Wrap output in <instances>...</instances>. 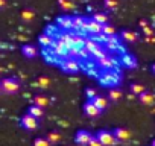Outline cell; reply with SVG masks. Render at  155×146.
<instances>
[{"label": "cell", "mask_w": 155, "mask_h": 146, "mask_svg": "<svg viewBox=\"0 0 155 146\" xmlns=\"http://www.w3.org/2000/svg\"><path fill=\"white\" fill-rule=\"evenodd\" d=\"M0 91H2V90H0Z\"/></svg>", "instance_id": "obj_42"}, {"label": "cell", "mask_w": 155, "mask_h": 146, "mask_svg": "<svg viewBox=\"0 0 155 146\" xmlns=\"http://www.w3.org/2000/svg\"><path fill=\"white\" fill-rule=\"evenodd\" d=\"M97 47H101V44H99V43H97V41H96L94 38H85V44H84V49H85V50H87V52H88L90 55H91V53H93V52H94V50H96Z\"/></svg>", "instance_id": "obj_15"}, {"label": "cell", "mask_w": 155, "mask_h": 146, "mask_svg": "<svg viewBox=\"0 0 155 146\" xmlns=\"http://www.w3.org/2000/svg\"><path fill=\"white\" fill-rule=\"evenodd\" d=\"M0 82H2V79H0Z\"/></svg>", "instance_id": "obj_41"}, {"label": "cell", "mask_w": 155, "mask_h": 146, "mask_svg": "<svg viewBox=\"0 0 155 146\" xmlns=\"http://www.w3.org/2000/svg\"><path fill=\"white\" fill-rule=\"evenodd\" d=\"M104 5H105V8H108V9H116L119 3H117V0H105Z\"/></svg>", "instance_id": "obj_33"}, {"label": "cell", "mask_w": 155, "mask_h": 146, "mask_svg": "<svg viewBox=\"0 0 155 146\" xmlns=\"http://www.w3.org/2000/svg\"><path fill=\"white\" fill-rule=\"evenodd\" d=\"M108 98H110V101H119L120 98H122V90L120 88H117V87H113V88H110V91H108Z\"/></svg>", "instance_id": "obj_20"}, {"label": "cell", "mask_w": 155, "mask_h": 146, "mask_svg": "<svg viewBox=\"0 0 155 146\" xmlns=\"http://www.w3.org/2000/svg\"><path fill=\"white\" fill-rule=\"evenodd\" d=\"M91 56H93V58L97 61V59H101V58L108 56V50H107L105 47H102V46H101V47H97V49H96V50L91 53Z\"/></svg>", "instance_id": "obj_22"}, {"label": "cell", "mask_w": 155, "mask_h": 146, "mask_svg": "<svg viewBox=\"0 0 155 146\" xmlns=\"http://www.w3.org/2000/svg\"><path fill=\"white\" fill-rule=\"evenodd\" d=\"M38 85L43 87V88H47V87L50 85V79L46 78V76H40V78H38Z\"/></svg>", "instance_id": "obj_32"}, {"label": "cell", "mask_w": 155, "mask_h": 146, "mask_svg": "<svg viewBox=\"0 0 155 146\" xmlns=\"http://www.w3.org/2000/svg\"><path fill=\"white\" fill-rule=\"evenodd\" d=\"M21 53H23L26 58H35V56L38 55V50H37L35 46H32V44H25V46L21 47Z\"/></svg>", "instance_id": "obj_14"}, {"label": "cell", "mask_w": 155, "mask_h": 146, "mask_svg": "<svg viewBox=\"0 0 155 146\" xmlns=\"http://www.w3.org/2000/svg\"><path fill=\"white\" fill-rule=\"evenodd\" d=\"M131 91H132V95H141V93H144L146 91V88H144V85H141V84H132L131 85Z\"/></svg>", "instance_id": "obj_29"}, {"label": "cell", "mask_w": 155, "mask_h": 146, "mask_svg": "<svg viewBox=\"0 0 155 146\" xmlns=\"http://www.w3.org/2000/svg\"><path fill=\"white\" fill-rule=\"evenodd\" d=\"M122 62H123L126 67H129V68H135V67H137V59H135L134 56H131V55H125L123 59H122Z\"/></svg>", "instance_id": "obj_23"}, {"label": "cell", "mask_w": 155, "mask_h": 146, "mask_svg": "<svg viewBox=\"0 0 155 146\" xmlns=\"http://www.w3.org/2000/svg\"><path fill=\"white\" fill-rule=\"evenodd\" d=\"M104 41H105V49L108 52H119L122 49L120 44H119V38L116 35L114 37H105Z\"/></svg>", "instance_id": "obj_6"}, {"label": "cell", "mask_w": 155, "mask_h": 146, "mask_svg": "<svg viewBox=\"0 0 155 146\" xmlns=\"http://www.w3.org/2000/svg\"><path fill=\"white\" fill-rule=\"evenodd\" d=\"M114 135H116V138L119 140V141H126V140H129L131 138V131H128V129H125V128H116L114 131Z\"/></svg>", "instance_id": "obj_10"}, {"label": "cell", "mask_w": 155, "mask_h": 146, "mask_svg": "<svg viewBox=\"0 0 155 146\" xmlns=\"http://www.w3.org/2000/svg\"><path fill=\"white\" fill-rule=\"evenodd\" d=\"M34 17H35V12L32 11V9H23L21 11V20L23 22H32L34 20Z\"/></svg>", "instance_id": "obj_26"}, {"label": "cell", "mask_w": 155, "mask_h": 146, "mask_svg": "<svg viewBox=\"0 0 155 146\" xmlns=\"http://www.w3.org/2000/svg\"><path fill=\"white\" fill-rule=\"evenodd\" d=\"M20 88V82L15 79V78H5L0 82V90L6 95H12V93H17Z\"/></svg>", "instance_id": "obj_1"}, {"label": "cell", "mask_w": 155, "mask_h": 146, "mask_svg": "<svg viewBox=\"0 0 155 146\" xmlns=\"http://www.w3.org/2000/svg\"><path fill=\"white\" fill-rule=\"evenodd\" d=\"M82 110H84V113H85V114H87L88 117H97V116H99V114L102 113V111H101V110H99V108H97V107H96V105H94V104L91 102V101L85 102V104H84V108H82Z\"/></svg>", "instance_id": "obj_9"}, {"label": "cell", "mask_w": 155, "mask_h": 146, "mask_svg": "<svg viewBox=\"0 0 155 146\" xmlns=\"http://www.w3.org/2000/svg\"><path fill=\"white\" fill-rule=\"evenodd\" d=\"M61 68L67 73H76L79 70V64H78V61L74 58H65L61 61Z\"/></svg>", "instance_id": "obj_5"}, {"label": "cell", "mask_w": 155, "mask_h": 146, "mask_svg": "<svg viewBox=\"0 0 155 146\" xmlns=\"http://www.w3.org/2000/svg\"><path fill=\"white\" fill-rule=\"evenodd\" d=\"M143 34H144L146 37H150V35H152V29H150L149 26H146V28H143Z\"/></svg>", "instance_id": "obj_36"}, {"label": "cell", "mask_w": 155, "mask_h": 146, "mask_svg": "<svg viewBox=\"0 0 155 146\" xmlns=\"http://www.w3.org/2000/svg\"><path fill=\"white\" fill-rule=\"evenodd\" d=\"M88 146H104V144H102V143H101L96 137H93V138H91V141L88 143Z\"/></svg>", "instance_id": "obj_35"}, {"label": "cell", "mask_w": 155, "mask_h": 146, "mask_svg": "<svg viewBox=\"0 0 155 146\" xmlns=\"http://www.w3.org/2000/svg\"><path fill=\"white\" fill-rule=\"evenodd\" d=\"M102 35L104 37H114L116 35V29L111 25H104L102 28Z\"/></svg>", "instance_id": "obj_27"}, {"label": "cell", "mask_w": 155, "mask_h": 146, "mask_svg": "<svg viewBox=\"0 0 155 146\" xmlns=\"http://www.w3.org/2000/svg\"><path fill=\"white\" fill-rule=\"evenodd\" d=\"M96 62H97V65H99V67H102V68H105V70H108V68H111V67L114 65V59H113V58H110V56L101 58V59H97Z\"/></svg>", "instance_id": "obj_17"}, {"label": "cell", "mask_w": 155, "mask_h": 146, "mask_svg": "<svg viewBox=\"0 0 155 146\" xmlns=\"http://www.w3.org/2000/svg\"><path fill=\"white\" fill-rule=\"evenodd\" d=\"M137 38H138V35H137L135 32L129 31V29L120 31V40H123V41H126V43H134V41H137Z\"/></svg>", "instance_id": "obj_11"}, {"label": "cell", "mask_w": 155, "mask_h": 146, "mask_svg": "<svg viewBox=\"0 0 155 146\" xmlns=\"http://www.w3.org/2000/svg\"><path fill=\"white\" fill-rule=\"evenodd\" d=\"M152 146H155V140H153V143H152Z\"/></svg>", "instance_id": "obj_40"}, {"label": "cell", "mask_w": 155, "mask_h": 146, "mask_svg": "<svg viewBox=\"0 0 155 146\" xmlns=\"http://www.w3.org/2000/svg\"><path fill=\"white\" fill-rule=\"evenodd\" d=\"M93 137H94V135H93L91 132H88V131H79V132L76 134L74 141H76L78 144H81V146H88V143L91 141Z\"/></svg>", "instance_id": "obj_7"}, {"label": "cell", "mask_w": 155, "mask_h": 146, "mask_svg": "<svg viewBox=\"0 0 155 146\" xmlns=\"http://www.w3.org/2000/svg\"><path fill=\"white\" fill-rule=\"evenodd\" d=\"M71 20H73V17H68V15H61V17H58L56 23H58V26H59L61 29L68 31V29H71Z\"/></svg>", "instance_id": "obj_12"}, {"label": "cell", "mask_w": 155, "mask_h": 146, "mask_svg": "<svg viewBox=\"0 0 155 146\" xmlns=\"http://www.w3.org/2000/svg\"><path fill=\"white\" fill-rule=\"evenodd\" d=\"M47 140H49L52 144H55V143H58V141L61 140V134L56 132V131H52V132L47 134Z\"/></svg>", "instance_id": "obj_28"}, {"label": "cell", "mask_w": 155, "mask_h": 146, "mask_svg": "<svg viewBox=\"0 0 155 146\" xmlns=\"http://www.w3.org/2000/svg\"><path fill=\"white\" fill-rule=\"evenodd\" d=\"M6 5V0H0V8H3Z\"/></svg>", "instance_id": "obj_38"}, {"label": "cell", "mask_w": 155, "mask_h": 146, "mask_svg": "<svg viewBox=\"0 0 155 146\" xmlns=\"http://www.w3.org/2000/svg\"><path fill=\"white\" fill-rule=\"evenodd\" d=\"M93 18H94L97 23H101V25H107V23H108V17H107L105 14H102V12H96V14L93 15Z\"/></svg>", "instance_id": "obj_30"}, {"label": "cell", "mask_w": 155, "mask_h": 146, "mask_svg": "<svg viewBox=\"0 0 155 146\" xmlns=\"http://www.w3.org/2000/svg\"><path fill=\"white\" fill-rule=\"evenodd\" d=\"M152 71H153V75H155V64H152Z\"/></svg>", "instance_id": "obj_39"}, {"label": "cell", "mask_w": 155, "mask_h": 146, "mask_svg": "<svg viewBox=\"0 0 155 146\" xmlns=\"http://www.w3.org/2000/svg\"><path fill=\"white\" fill-rule=\"evenodd\" d=\"M85 22H87V18H84V17H81V15H74L73 20H71V29L82 31L84 26H85Z\"/></svg>", "instance_id": "obj_13"}, {"label": "cell", "mask_w": 155, "mask_h": 146, "mask_svg": "<svg viewBox=\"0 0 155 146\" xmlns=\"http://www.w3.org/2000/svg\"><path fill=\"white\" fill-rule=\"evenodd\" d=\"M58 5L62 11H73L74 9V5L71 0H58Z\"/></svg>", "instance_id": "obj_24"}, {"label": "cell", "mask_w": 155, "mask_h": 146, "mask_svg": "<svg viewBox=\"0 0 155 146\" xmlns=\"http://www.w3.org/2000/svg\"><path fill=\"white\" fill-rule=\"evenodd\" d=\"M102 28L104 25L97 23L94 18H87V32H91L94 35H102Z\"/></svg>", "instance_id": "obj_8"}, {"label": "cell", "mask_w": 155, "mask_h": 146, "mask_svg": "<svg viewBox=\"0 0 155 146\" xmlns=\"http://www.w3.org/2000/svg\"><path fill=\"white\" fill-rule=\"evenodd\" d=\"M28 114H31V116H34V117H37V119H40V117H43V114H44V111H43V108L41 107H38V105H31L29 108H28Z\"/></svg>", "instance_id": "obj_18"}, {"label": "cell", "mask_w": 155, "mask_h": 146, "mask_svg": "<svg viewBox=\"0 0 155 146\" xmlns=\"http://www.w3.org/2000/svg\"><path fill=\"white\" fill-rule=\"evenodd\" d=\"M50 49L53 50V53H55L56 56H61V58H64V59H65V56H68V49H67V46H65L61 40H58V38L53 40V44H52Z\"/></svg>", "instance_id": "obj_3"}, {"label": "cell", "mask_w": 155, "mask_h": 146, "mask_svg": "<svg viewBox=\"0 0 155 146\" xmlns=\"http://www.w3.org/2000/svg\"><path fill=\"white\" fill-rule=\"evenodd\" d=\"M140 26H141V29H143V28H146V26H149V23H147L146 20H141V22H140Z\"/></svg>", "instance_id": "obj_37"}, {"label": "cell", "mask_w": 155, "mask_h": 146, "mask_svg": "<svg viewBox=\"0 0 155 146\" xmlns=\"http://www.w3.org/2000/svg\"><path fill=\"white\" fill-rule=\"evenodd\" d=\"M52 143L47 140V138H44V137H38V138H35V141H34V146H50Z\"/></svg>", "instance_id": "obj_31"}, {"label": "cell", "mask_w": 155, "mask_h": 146, "mask_svg": "<svg viewBox=\"0 0 155 146\" xmlns=\"http://www.w3.org/2000/svg\"><path fill=\"white\" fill-rule=\"evenodd\" d=\"M91 102H93V104H94V105H96V107L101 110V111H104V110L107 108V105H108L107 99H105V98H102V96H96V98H94Z\"/></svg>", "instance_id": "obj_21"}, {"label": "cell", "mask_w": 155, "mask_h": 146, "mask_svg": "<svg viewBox=\"0 0 155 146\" xmlns=\"http://www.w3.org/2000/svg\"><path fill=\"white\" fill-rule=\"evenodd\" d=\"M96 138L104 144V146H114L119 140L116 138V135H114V132L113 131H99L97 134H96Z\"/></svg>", "instance_id": "obj_2"}, {"label": "cell", "mask_w": 155, "mask_h": 146, "mask_svg": "<svg viewBox=\"0 0 155 146\" xmlns=\"http://www.w3.org/2000/svg\"><path fill=\"white\" fill-rule=\"evenodd\" d=\"M85 95H87V98H88V101H93L97 95H96V90L94 88H87V91H85Z\"/></svg>", "instance_id": "obj_34"}, {"label": "cell", "mask_w": 155, "mask_h": 146, "mask_svg": "<svg viewBox=\"0 0 155 146\" xmlns=\"http://www.w3.org/2000/svg\"><path fill=\"white\" fill-rule=\"evenodd\" d=\"M20 125L28 129V131H32V129H37L38 128V119L31 116V114H25L21 119H20Z\"/></svg>", "instance_id": "obj_4"}, {"label": "cell", "mask_w": 155, "mask_h": 146, "mask_svg": "<svg viewBox=\"0 0 155 146\" xmlns=\"http://www.w3.org/2000/svg\"><path fill=\"white\" fill-rule=\"evenodd\" d=\"M53 37H50L49 34H41L40 37H38V43L43 46V47H52V44H53Z\"/></svg>", "instance_id": "obj_16"}, {"label": "cell", "mask_w": 155, "mask_h": 146, "mask_svg": "<svg viewBox=\"0 0 155 146\" xmlns=\"http://www.w3.org/2000/svg\"><path fill=\"white\" fill-rule=\"evenodd\" d=\"M34 104L38 105V107H41V108H44V107L49 105V99L46 96H43V95H38V96L34 98Z\"/></svg>", "instance_id": "obj_25"}, {"label": "cell", "mask_w": 155, "mask_h": 146, "mask_svg": "<svg viewBox=\"0 0 155 146\" xmlns=\"http://www.w3.org/2000/svg\"><path fill=\"white\" fill-rule=\"evenodd\" d=\"M153 101H155V96H153L152 93L144 91V93H141V95H140V102H141V104H144V105H152V104H153Z\"/></svg>", "instance_id": "obj_19"}]
</instances>
